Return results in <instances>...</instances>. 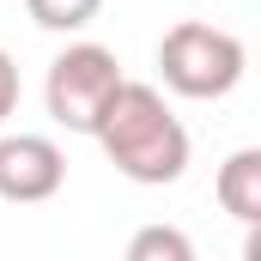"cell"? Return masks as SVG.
I'll use <instances>...</instances> for the list:
<instances>
[{
  "mask_svg": "<svg viewBox=\"0 0 261 261\" xmlns=\"http://www.w3.org/2000/svg\"><path fill=\"white\" fill-rule=\"evenodd\" d=\"M158 73L176 97H195V103H213V97H231L249 73V49L219 31V24H200V18H182L164 31L158 43Z\"/></svg>",
  "mask_w": 261,
  "mask_h": 261,
  "instance_id": "2",
  "label": "cell"
},
{
  "mask_svg": "<svg viewBox=\"0 0 261 261\" xmlns=\"http://www.w3.org/2000/svg\"><path fill=\"white\" fill-rule=\"evenodd\" d=\"M116 85H122V61L103 43H67L61 55L49 61L43 103H49V116L67 134H91L97 116H103V103L116 97Z\"/></svg>",
  "mask_w": 261,
  "mask_h": 261,
  "instance_id": "3",
  "label": "cell"
},
{
  "mask_svg": "<svg viewBox=\"0 0 261 261\" xmlns=\"http://www.w3.org/2000/svg\"><path fill=\"white\" fill-rule=\"evenodd\" d=\"M24 12H31V24H43V31H85V24L103 12V0H24Z\"/></svg>",
  "mask_w": 261,
  "mask_h": 261,
  "instance_id": "6",
  "label": "cell"
},
{
  "mask_svg": "<svg viewBox=\"0 0 261 261\" xmlns=\"http://www.w3.org/2000/svg\"><path fill=\"white\" fill-rule=\"evenodd\" d=\"M91 140L103 146V158L140 182V189H164V182H176L182 170H189V128L176 122V110L164 103V91L158 85H140V79H122L116 85V97L103 103V116H97V128Z\"/></svg>",
  "mask_w": 261,
  "mask_h": 261,
  "instance_id": "1",
  "label": "cell"
},
{
  "mask_svg": "<svg viewBox=\"0 0 261 261\" xmlns=\"http://www.w3.org/2000/svg\"><path fill=\"white\" fill-rule=\"evenodd\" d=\"M12 110H18V61L0 49V122H6Z\"/></svg>",
  "mask_w": 261,
  "mask_h": 261,
  "instance_id": "8",
  "label": "cell"
},
{
  "mask_svg": "<svg viewBox=\"0 0 261 261\" xmlns=\"http://www.w3.org/2000/svg\"><path fill=\"white\" fill-rule=\"evenodd\" d=\"M128 261H195V243L170 225H146V231H134Z\"/></svg>",
  "mask_w": 261,
  "mask_h": 261,
  "instance_id": "7",
  "label": "cell"
},
{
  "mask_svg": "<svg viewBox=\"0 0 261 261\" xmlns=\"http://www.w3.org/2000/svg\"><path fill=\"white\" fill-rule=\"evenodd\" d=\"M213 195L237 225H261V146H243V152H231L219 164Z\"/></svg>",
  "mask_w": 261,
  "mask_h": 261,
  "instance_id": "5",
  "label": "cell"
},
{
  "mask_svg": "<svg viewBox=\"0 0 261 261\" xmlns=\"http://www.w3.org/2000/svg\"><path fill=\"white\" fill-rule=\"evenodd\" d=\"M67 182V152L49 134H0V200L37 206L55 200Z\"/></svg>",
  "mask_w": 261,
  "mask_h": 261,
  "instance_id": "4",
  "label": "cell"
}]
</instances>
